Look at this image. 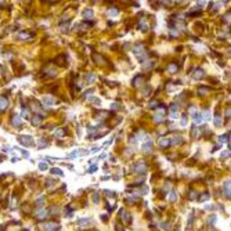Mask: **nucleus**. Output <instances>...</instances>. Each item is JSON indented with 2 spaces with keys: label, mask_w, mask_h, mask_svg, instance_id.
Returning a JSON list of instances; mask_svg holds the SVG:
<instances>
[{
  "label": "nucleus",
  "mask_w": 231,
  "mask_h": 231,
  "mask_svg": "<svg viewBox=\"0 0 231 231\" xmlns=\"http://www.w3.org/2000/svg\"><path fill=\"white\" fill-rule=\"evenodd\" d=\"M18 142L24 147H32L35 145V141H33V137L31 136H26V134H19L18 136Z\"/></svg>",
  "instance_id": "obj_1"
},
{
  "label": "nucleus",
  "mask_w": 231,
  "mask_h": 231,
  "mask_svg": "<svg viewBox=\"0 0 231 231\" xmlns=\"http://www.w3.org/2000/svg\"><path fill=\"white\" fill-rule=\"evenodd\" d=\"M40 230L42 231H57L60 230V224L55 221H44L40 224Z\"/></svg>",
  "instance_id": "obj_2"
},
{
  "label": "nucleus",
  "mask_w": 231,
  "mask_h": 231,
  "mask_svg": "<svg viewBox=\"0 0 231 231\" xmlns=\"http://www.w3.org/2000/svg\"><path fill=\"white\" fill-rule=\"evenodd\" d=\"M147 169H148V167H147V165L144 162H137V163H134V166H133V170L139 174H144L147 172Z\"/></svg>",
  "instance_id": "obj_3"
},
{
  "label": "nucleus",
  "mask_w": 231,
  "mask_h": 231,
  "mask_svg": "<svg viewBox=\"0 0 231 231\" xmlns=\"http://www.w3.org/2000/svg\"><path fill=\"white\" fill-rule=\"evenodd\" d=\"M40 103H42V105L43 107H53V105H55V100H54V97H51V96H44L40 100Z\"/></svg>",
  "instance_id": "obj_4"
},
{
  "label": "nucleus",
  "mask_w": 231,
  "mask_h": 231,
  "mask_svg": "<svg viewBox=\"0 0 231 231\" xmlns=\"http://www.w3.org/2000/svg\"><path fill=\"white\" fill-rule=\"evenodd\" d=\"M119 215H120V217H122V220H123L126 224H129L131 221V216H130V213L129 212H126L125 209H120L119 210Z\"/></svg>",
  "instance_id": "obj_5"
},
{
  "label": "nucleus",
  "mask_w": 231,
  "mask_h": 231,
  "mask_svg": "<svg viewBox=\"0 0 231 231\" xmlns=\"http://www.w3.org/2000/svg\"><path fill=\"white\" fill-rule=\"evenodd\" d=\"M89 154V150H76V151H72L71 154H68L69 158H73V156H83V155Z\"/></svg>",
  "instance_id": "obj_6"
},
{
  "label": "nucleus",
  "mask_w": 231,
  "mask_h": 231,
  "mask_svg": "<svg viewBox=\"0 0 231 231\" xmlns=\"http://www.w3.org/2000/svg\"><path fill=\"white\" fill-rule=\"evenodd\" d=\"M91 223V219L90 217H86V219H79L77 220V226L80 228H85L86 226H89V224Z\"/></svg>",
  "instance_id": "obj_7"
},
{
  "label": "nucleus",
  "mask_w": 231,
  "mask_h": 231,
  "mask_svg": "<svg viewBox=\"0 0 231 231\" xmlns=\"http://www.w3.org/2000/svg\"><path fill=\"white\" fill-rule=\"evenodd\" d=\"M49 209H40V210H38V213H36V219H46L47 216H49Z\"/></svg>",
  "instance_id": "obj_8"
},
{
  "label": "nucleus",
  "mask_w": 231,
  "mask_h": 231,
  "mask_svg": "<svg viewBox=\"0 0 231 231\" xmlns=\"http://www.w3.org/2000/svg\"><path fill=\"white\" fill-rule=\"evenodd\" d=\"M8 107V101L6 97H0V112H4Z\"/></svg>",
  "instance_id": "obj_9"
},
{
  "label": "nucleus",
  "mask_w": 231,
  "mask_h": 231,
  "mask_svg": "<svg viewBox=\"0 0 231 231\" xmlns=\"http://www.w3.org/2000/svg\"><path fill=\"white\" fill-rule=\"evenodd\" d=\"M151 150H152V141H151V140H147V141L142 144V151L148 154V152H151Z\"/></svg>",
  "instance_id": "obj_10"
},
{
  "label": "nucleus",
  "mask_w": 231,
  "mask_h": 231,
  "mask_svg": "<svg viewBox=\"0 0 231 231\" xmlns=\"http://www.w3.org/2000/svg\"><path fill=\"white\" fill-rule=\"evenodd\" d=\"M18 38L21 39V40H31V39L33 38V35H32V33H28V32H19Z\"/></svg>",
  "instance_id": "obj_11"
},
{
  "label": "nucleus",
  "mask_w": 231,
  "mask_h": 231,
  "mask_svg": "<svg viewBox=\"0 0 231 231\" xmlns=\"http://www.w3.org/2000/svg\"><path fill=\"white\" fill-rule=\"evenodd\" d=\"M42 115H35L33 118L31 119V123L33 125V126H40V123H42Z\"/></svg>",
  "instance_id": "obj_12"
},
{
  "label": "nucleus",
  "mask_w": 231,
  "mask_h": 231,
  "mask_svg": "<svg viewBox=\"0 0 231 231\" xmlns=\"http://www.w3.org/2000/svg\"><path fill=\"white\" fill-rule=\"evenodd\" d=\"M82 15H83L85 19H91L93 18V10L91 8H85L83 13H82Z\"/></svg>",
  "instance_id": "obj_13"
},
{
  "label": "nucleus",
  "mask_w": 231,
  "mask_h": 231,
  "mask_svg": "<svg viewBox=\"0 0 231 231\" xmlns=\"http://www.w3.org/2000/svg\"><path fill=\"white\" fill-rule=\"evenodd\" d=\"M224 188V192H226V195L228 196V198H231V181H226L223 185Z\"/></svg>",
  "instance_id": "obj_14"
},
{
  "label": "nucleus",
  "mask_w": 231,
  "mask_h": 231,
  "mask_svg": "<svg viewBox=\"0 0 231 231\" xmlns=\"http://www.w3.org/2000/svg\"><path fill=\"white\" fill-rule=\"evenodd\" d=\"M141 83H144V77H142L141 75H137V76L133 79V86H134V87H139Z\"/></svg>",
  "instance_id": "obj_15"
},
{
  "label": "nucleus",
  "mask_w": 231,
  "mask_h": 231,
  "mask_svg": "<svg viewBox=\"0 0 231 231\" xmlns=\"http://www.w3.org/2000/svg\"><path fill=\"white\" fill-rule=\"evenodd\" d=\"M93 60H94V62L96 64H101V65H104V57L103 55H100V54H93Z\"/></svg>",
  "instance_id": "obj_16"
},
{
  "label": "nucleus",
  "mask_w": 231,
  "mask_h": 231,
  "mask_svg": "<svg viewBox=\"0 0 231 231\" xmlns=\"http://www.w3.org/2000/svg\"><path fill=\"white\" fill-rule=\"evenodd\" d=\"M43 73H44V76H46V77H54L55 75H57L55 69H47V68L43 69Z\"/></svg>",
  "instance_id": "obj_17"
},
{
  "label": "nucleus",
  "mask_w": 231,
  "mask_h": 231,
  "mask_svg": "<svg viewBox=\"0 0 231 231\" xmlns=\"http://www.w3.org/2000/svg\"><path fill=\"white\" fill-rule=\"evenodd\" d=\"M11 123L14 125V126H19V125L22 123V119H21V116L14 115V116L11 118Z\"/></svg>",
  "instance_id": "obj_18"
},
{
  "label": "nucleus",
  "mask_w": 231,
  "mask_h": 231,
  "mask_svg": "<svg viewBox=\"0 0 231 231\" xmlns=\"http://www.w3.org/2000/svg\"><path fill=\"white\" fill-rule=\"evenodd\" d=\"M159 145L162 147V148H166V147L170 145V140L166 139V137H162L161 140H159Z\"/></svg>",
  "instance_id": "obj_19"
},
{
  "label": "nucleus",
  "mask_w": 231,
  "mask_h": 231,
  "mask_svg": "<svg viewBox=\"0 0 231 231\" xmlns=\"http://www.w3.org/2000/svg\"><path fill=\"white\" fill-rule=\"evenodd\" d=\"M118 14H119V10H118L116 7L109 8V10H108V13H107V15H108V17H116Z\"/></svg>",
  "instance_id": "obj_20"
},
{
  "label": "nucleus",
  "mask_w": 231,
  "mask_h": 231,
  "mask_svg": "<svg viewBox=\"0 0 231 231\" xmlns=\"http://www.w3.org/2000/svg\"><path fill=\"white\" fill-rule=\"evenodd\" d=\"M90 26H91V24H89V22H82V24H77L76 25L77 29H83V31H87Z\"/></svg>",
  "instance_id": "obj_21"
},
{
  "label": "nucleus",
  "mask_w": 231,
  "mask_h": 231,
  "mask_svg": "<svg viewBox=\"0 0 231 231\" xmlns=\"http://www.w3.org/2000/svg\"><path fill=\"white\" fill-rule=\"evenodd\" d=\"M139 26H140V29H141V31H144L145 32L147 29H148V25H147V21L144 18H141L140 19V24H139Z\"/></svg>",
  "instance_id": "obj_22"
},
{
  "label": "nucleus",
  "mask_w": 231,
  "mask_h": 231,
  "mask_svg": "<svg viewBox=\"0 0 231 231\" xmlns=\"http://www.w3.org/2000/svg\"><path fill=\"white\" fill-rule=\"evenodd\" d=\"M85 79H86V82H87V83H93V82L96 80V75L90 72V73H87V75H86Z\"/></svg>",
  "instance_id": "obj_23"
},
{
  "label": "nucleus",
  "mask_w": 231,
  "mask_h": 231,
  "mask_svg": "<svg viewBox=\"0 0 231 231\" xmlns=\"http://www.w3.org/2000/svg\"><path fill=\"white\" fill-rule=\"evenodd\" d=\"M141 51H144V46H142V44H136V46L133 47V53L134 54H140Z\"/></svg>",
  "instance_id": "obj_24"
},
{
  "label": "nucleus",
  "mask_w": 231,
  "mask_h": 231,
  "mask_svg": "<svg viewBox=\"0 0 231 231\" xmlns=\"http://www.w3.org/2000/svg\"><path fill=\"white\" fill-rule=\"evenodd\" d=\"M89 101L91 103V104H94L96 107L101 105V100H100V98H97V97H89Z\"/></svg>",
  "instance_id": "obj_25"
},
{
  "label": "nucleus",
  "mask_w": 231,
  "mask_h": 231,
  "mask_svg": "<svg viewBox=\"0 0 231 231\" xmlns=\"http://www.w3.org/2000/svg\"><path fill=\"white\" fill-rule=\"evenodd\" d=\"M192 76L195 79H201V77H204V71L202 69H195V72L192 73Z\"/></svg>",
  "instance_id": "obj_26"
},
{
  "label": "nucleus",
  "mask_w": 231,
  "mask_h": 231,
  "mask_svg": "<svg viewBox=\"0 0 231 231\" xmlns=\"http://www.w3.org/2000/svg\"><path fill=\"white\" fill-rule=\"evenodd\" d=\"M29 118V112H28V109L25 107H22V109H21V119H28Z\"/></svg>",
  "instance_id": "obj_27"
},
{
  "label": "nucleus",
  "mask_w": 231,
  "mask_h": 231,
  "mask_svg": "<svg viewBox=\"0 0 231 231\" xmlns=\"http://www.w3.org/2000/svg\"><path fill=\"white\" fill-rule=\"evenodd\" d=\"M51 173H53V174H57V176H60V177H62V176H64V172H62L60 167H53V169H51Z\"/></svg>",
  "instance_id": "obj_28"
},
{
  "label": "nucleus",
  "mask_w": 231,
  "mask_h": 231,
  "mask_svg": "<svg viewBox=\"0 0 231 231\" xmlns=\"http://www.w3.org/2000/svg\"><path fill=\"white\" fill-rule=\"evenodd\" d=\"M54 134H55V137H62V136L65 134V130L64 129H57V130L54 131Z\"/></svg>",
  "instance_id": "obj_29"
},
{
  "label": "nucleus",
  "mask_w": 231,
  "mask_h": 231,
  "mask_svg": "<svg viewBox=\"0 0 231 231\" xmlns=\"http://www.w3.org/2000/svg\"><path fill=\"white\" fill-rule=\"evenodd\" d=\"M47 169H49V166H47L46 162H40V163H39V170L44 172V170H47Z\"/></svg>",
  "instance_id": "obj_30"
},
{
  "label": "nucleus",
  "mask_w": 231,
  "mask_h": 231,
  "mask_svg": "<svg viewBox=\"0 0 231 231\" xmlns=\"http://www.w3.org/2000/svg\"><path fill=\"white\" fill-rule=\"evenodd\" d=\"M47 144H49V141H47V140H44V139H40L39 140V148H43V147H46Z\"/></svg>",
  "instance_id": "obj_31"
},
{
  "label": "nucleus",
  "mask_w": 231,
  "mask_h": 231,
  "mask_svg": "<svg viewBox=\"0 0 231 231\" xmlns=\"http://www.w3.org/2000/svg\"><path fill=\"white\" fill-rule=\"evenodd\" d=\"M91 199H93L94 204H98V202H100V194L94 192V194H93V196H91Z\"/></svg>",
  "instance_id": "obj_32"
},
{
  "label": "nucleus",
  "mask_w": 231,
  "mask_h": 231,
  "mask_svg": "<svg viewBox=\"0 0 231 231\" xmlns=\"http://www.w3.org/2000/svg\"><path fill=\"white\" fill-rule=\"evenodd\" d=\"M167 69H169L172 73H174L176 71H177V65H176V64H170V65L167 66Z\"/></svg>",
  "instance_id": "obj_33"
},
{
  "label": "nucleus",
  "mask_w": 231,
  "mask_h": 231,
  "mask_svg": "<svg viewBox=\"0 0 231 231\" xmlns=\"http://www.w3.org/2000/svg\"><path fill=\"white\" fill-rule=\"evenodd\" d=\"M32 109H35V111H42V108H40V105L38 104V103H36V101H33V103H32Z\"/></svg>",
  "instance_id": "obj_34"
},
{
  "label": "nucleus",
  "mask_w": 231,
  "mask_h": 231,
  "mask_svg": "<svg viewBox=\"0 0 231 231\" xmlns=\"http://www.w3.org/2000/svg\"><path fill=\"white\" fill-rule=\"evenodd\" d=\"M61 31L62 32H68L69 31V24L66 22V24H61Z\"/></svg>",
  "instance_id": "obj_35"
},
{
  "label": "nucleus",
  "mask_w": 231,
  "mask_h": 231,
  "mask_svg": "<svg viewBox=\"0 0 231 231\" xmlns=\"http://www.w3.org/2000/svg\"><path fill=\"white\" fill-rule=\"evenodd\" d=\"M55 183H57V181H53V180H50V179H49V180L46 181V187H47V188H51V187H53Z\"/></svg>",
  "instance_id": "obj_36"
},
{
  "label": "nucleus",
  "mask_w": 231,
  "mask_h": 231,
  "mask_svg": "<svg viewBox=\"0 0 231 231\" xmlns=\"http://www.w3.org/2000/svg\"><path fill=\"white\" fill-rule=\"evenodd\" d=\"M169 199L172 201V202H174V201L177 199V194L174 192V191H172V192H170V196H169Z\"/></svg>",
  "instance_id": "obj_37"
},
{
  "label": "nucleus",
  "mask_w": 231,
  "mask_h": 231,
  "mask_svg": "<svg viewBox=\"0 0 231 231\" xmlns=\"http://www.w3.org/2000/svg\"><path fill=\"white\" fill-rule=\"evenodd\" d=\"M215 123H216V126H220V125H221V119H220V115H216V116H215Z\"/></svg>",
  "instance_id": "obj_38"
},
{
  "label": "nucleus",
  "mask_w": 231,
  "mask_h": 231,
  "mask_svg": "<svg viewBox=\"0 0 231 231\" xmlns=\"http://www.w3.org/2000/svg\"><path fill=\"white\" fill-rule=\"evenodd\" d=\"M120 108V105L118 104V103H114V104H111V109H114V111H118Z\"/></svg>",
  "instance_id": "obj_39"
},
{
  "label": "nucleus",
  "mask_w": 231,
  "mask_h": 231,
  "mask_svg": "<svg viewBox=\"0 0 231 231\" xmlns=\"http://www.w3.org/2000/svg\"><path fill=\"white\" fill-rule=\"evenodd\" d=\"M65 215L68 216V217H71V215H72V208H65Z\"/></svg>",
  "instance_id": "obj_40"
},
{
  "label": "nucleus",
  "mask_w": 231,
  "mask_h": 231,
  "mask_svg": "<svg viewBox=\"0 0 231 231\" xmlns=\"http://www.w3.org/2000/svg\"><path fill=\"white\" fill-rule=\"evenodd\" d=\"M227 137H228L227 134H223V136H220V142H226V141H227Z\"/></svg>",
  "instance_id": "obj_41"
},
{
  "label": "nucleus",
  "mask_w": 231,
  "mask_h": 231,
  "mask_svg": "<svg viewBox=\"0 0 231 231\" xmlns=\"http://www.w3.org/2000/svg\"><path fill=\"white\" fill-rule=\"evenodd\" d=\"M97 170V166L96 165H93V166H90V169H89V173H94Z\"/></svg>",
  "instance_id": "obj_42"
},
{
  "label": "nucleus",
  "mask_w": 231,
  "mask_h": 231,
  "mask_svg": "<svg viewBox=\"0 0 231 231\" xmlns=\"http://www.w3.org/2000/svg\"><path fill=\"white\" fill-rule=\"evenodd\" d=\"M199 93L202 94V96H204V94H206V93H208V89H206V87H201V89H199Z\"/></svg>",
  "instance_id": "obj_43"
},
{
  "label": "nucleus",
  "mask_w": 231,
  "mask_h": 231,
  "mask_svg": "<svg viewBox=\"0 0 231 231\" xmlns=\"http://www.w3.org/2000/svg\"><path fill=\"white\" fill-rule=\"evenodd\" d=\"M170 109H172V112H173V114H174V112H176V111H177V109H179V107H177V105H176V104H173V105H172V107H170Z\"/></svg>",
  "instance_id": "obj_44"
},
{
  "label": "nucleus",
  "mask_w": 231,
  "mask_h": 231,
  "mask_svg": "<svg viewBox=\"0 0 231 231\" xmlns=\"http://www.w3.org/2000/svg\"><path fill=\"white\" fill-rule=\"evenodd\" d=\"M226 116H227V118H231V108H227V109H226Z\"/></svg>",
  "instance_id": "obj_45"
},
{
  "label": "nucleus",
  "mask_w": 231,
  "mask_h": 231,
  "mask_svg": "<svg viewBox=\"0 0 231 231\" xmlns=\"http://www.w3.org/2000/svg\"><path fill=\"white\" fill-rule=\"evenodd\" d=\"M21 154H22L24 158H28V156H29V154H28L26 151H22V150H21Z\"/></svg>",
  "instance_id": "obj_46"
},
{
  "label": "nucleus",
  "mask_w": 231,
  "mask_h": 231,
  "mask_svg": "<svg viewBox=\"0 0 231 231\" xmlns=\"http://www.w3.org/2000/svg\"><path fill=\"white\" fill-rule=\"evenodd\" d=\"M162 228L163 230H169V223H163L162 224Z\"/></svg>",
  "instance_id": "obj_47"
},
{
  "label": "nucleus",
  "mask_w": 231,
  "mask_h": 231,
  "mask_svg": "<svg viewBox=\"0 0 231 231\" xmlns=\"http://www.w3.org/2000/svg\"><path fill=\"white\" fill-rule=\"evenodd\" d=\"M98 151H100V148H98V147H94V148H93L90 152H91V154H94V152H98Z\"/></svg>",
  "instance_id": "obj_48"
},
{
  "label": "nucleus",
  "mask_w": 231,
  "mask_h": 231,
  "mask_svg": "<svg viewBox=\"0 0 231 231\" xmlns=\"http://www.w3.org/2000/svg\"><path fill=\"white\" fill-rule=\"evenodd\" d=\"M116 231H125V230H123V228H120V226L116 224Z\"/></svg>",
  "instance_id": "obj_49"
},
{
  "label": "nucleus",
  "mask_w": 231,
  "mask_h": 231,
  "mask_svg": "<svg viewBox=\"0 0 231 231\" xmlns=\"http://www.w3.org/2000/svg\"><path fill=\"white\" fill-rule=\"evenodd\" d=\"M101 219H103V221H107V216H105V215L101 216Z\"/></svg>",
  "instance_id": "obj_50"
},
{
  "label": "nucleus",
  "mask_w": 231,
  "mask_h": 231,
  "mask_svg": "<svg viewBox=\"0 0 231 231\" xmlns=\"http://www.w3.org/2000/svg\"><path fill=\"white\" fill-rule=\"evenodd\" d=\"M11 162H14V163H15V162H18V158H13Z\"/></svg>",
  "instance_id": "obj_51"
}]
</instances>
